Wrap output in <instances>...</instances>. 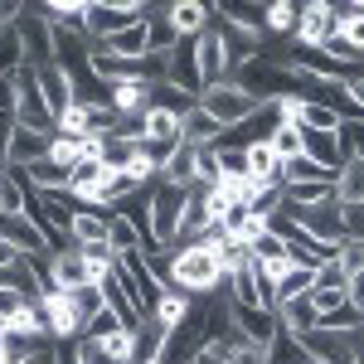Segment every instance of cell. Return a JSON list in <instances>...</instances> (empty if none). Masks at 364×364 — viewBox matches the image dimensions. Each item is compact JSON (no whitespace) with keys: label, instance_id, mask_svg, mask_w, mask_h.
Returning a JSON list of instances; mask_svg holds the SVG:
<instances>
[{"label":"cell","instance_id":"cell-29","mask_svg":"<svg viewBox=\"0 0 364 364\" xmlns=\"http://www.w3.org/2000/svg\"><path fill=\"white\" fill-rule=\"evenodd\" d=\"M277 180H282V190H291V185H316V180H336V175H326V170H321L306 151H301V156L282 161V175H277Z\"/></svg>","mask_w":364,"mask_h":364},{"label":"cell","instance_id":"cell-50","mask_svg":"<svg viewBox=\"0 0 364 364\" xmlns=\"http://www.w3.org/2000/svg\"><path fill=\"white\" fill-rule=\"evenodd\" d=\"M345 97H350L355 107H364V73H350V83H345Z\"/></svg>","mask_w":364,"mask_h":364},{"label":"cell","instance_id":"cell-52","mask_svg":"<svg viewBox=\"0 0 364 364\" xmlns=\"http://www.w3.org/2000/svg\"><path fill=\"white\" fill-rule=\"evenodd\" d=\"M195 364H228V360H224V355H214V350H199Z\"/></svg>","mask_w":364,"mask_h":364},{"label":"cell","instance_id":"cell-24","mask_svg":"<svg viewBox=\"0 0 364 364\" xmlns=\"http://www.w3.org/2000/svg\"><path fill=\"white\" fill-rule=\"evenodd\" d=\"M146 44H151V54H175L180 29L170 25L166 5H151V15H146Z\"/></svg>","mask_w":364,"mask_h":364},{"label":"cell","instance_id":"cell-43","mask_svg":"<svg viewBox=\"0 0 364 364\" xmlns=\"http://www.w3.org/2000/svg\"><path fill=\"white\" fill-rule=\"evenodd\" d=\"M73 360H78V364H112V360H107V350H102V340H87V336L73 340Z\"/></svg>","mask_w":364,"mask_h":364},{"label":"cell","instance_id":"cell-14","mask_svg":"<svg viewBox=\"0 0 364 364\" xmlns=\"http://www.w3.org/2000/svg\"><path fill=\"white\" fill-rule=\"evenodd\" d=\"M0 243H5V248H15L20 257H39V252H49L44 233L29 224L25 214H0Z\"/></svg>","mask_w":364,"mask_h":364},{"label":"cell","instance_id":"cell-36","mask_svg":"<svg viewBox=\"0 0 364 364\" xmlns=\"http://www.w3.org/2000/svg\"><path fill=\"white\" fill-rule=\"evenodd\" d=\"M296 15H301V5H287V0L267 5V39H291L296 34Z\"/></svg>","mask_w":364,"mask_h":364},{"label":"cell","instance_id":"cell-10","mask_svg":"<svg viewBox=\"0 0 364 364\" xmlns=\"http://www.w3.org/2000/svg\"><path fill=\"white\" fill-rule=\"evenodd\" d=\"M306 355L316 364H360V350H355V336H336V331H306L301 336Z\"/></svg>","mask_w":364,"mask_h":364},{"label":"cell","instance_id":"cell-56","mask_svg":"<svg viewBox=\"0 0 364 364\" xmlns=\"http://www.w3.org/2000/svg\"><path fill=\"white\" fill-rule=\"evenodd\" d=\"M0 34H5V25H0Z\"/></svg>","mask_w":364,"mask_h":364},{"label":"cell","instance_id":"cell-1","mask_svg":"<svg viewBox=\"0 0 364 364\" xmlns=\"http://www.w3.org/2000/svg\"><path fill=\"white\" fill-rule=\"evenodd\" d=\"M228 282V272L199 248H170V291H185V296H209Z\"/></svg>","mask_w":364,"mask_h":364},{"label":"cell","instance_id":"cell-37","mask_svg":"<svg viewBox=\"0 0 364 364\" xmlns=\"http://www.w3.org/2000/svg\"><path fill=\"white\" fill-rule=\"evenodd\" d=\"M107 243H112V252L146 248V243H141V233H136V224H132V219H122V214H107Z\"/></svg>","mask_w":364,"mask_h":364},{"label":"cell","instance_id":"cell-47","mask_svg":"<svg viewBox=\"0 0 364 364\" xmlns=\"http://www.w3.org/2000/svg\"><path fill=\"white\" fill-rule=\"evenodd\" d=\"M25 306H29V296H20V291H10V287H0V326H5L10 316H20Z\"/></svg>","mask_w":364,"mask_h":364},{"label":"cell","instance_id":"cell-38","mask_svg":"<svg viewBox=\"0 0 364 364\" xmlns=\"http://www.w3.org/2000/svg\"><path fill=\"white\" fill-rule=\"evenodd\" d=\"M267 146L277 151V161H291V156H301V127H291V122H277L272 127V136Z\"/></svg>","mask_w":364,"mask_h":364},{"label":"cell","instance_id":"cell-34","mask_svg":"<svg viewBox=\"0 0 364 364\" xmlns=\"http://www.w3.org/2000/svg\"><path fill=\"white\" fill-rule=\"evenodd\" d=\"M25 170H5L0 175V214H25Z\"/></svg>","mask_w":364,"mask_h":364},{"label":"cell","instance_id":"cell-7","mask_svg":"<svg viewBox=\"0 0 364 364\" xmlns=\"http://www.w3.org/2000/svg\"><path fill=\"white\" fill-rule=\"evenodd\" d=\"M336 34V5L331 0H311V5H301V15H296V44H301V54H316L326 39Z\"/></svg>","mask_w":364,"mask_h":364},{"label":"cell","instance_id":"cell-11","mask_svg":"<svg viewBox=\"0 0 364 364\" xmlns=\"http://www.w3.org/2000/svg\"><path fill=\"white\" fill-rule=\"evenodd\" d=\"M34 83H39V97H44V107H49V117H54V122L73 107V78H68L58 63L34 68Z\"/></svg>","mask_w":364,"mask_h":364},{"label":"cell","instance_id":"cell-26","mask_svg":"<svg viewBox=\"0 0 364 364\" xmlns=\"http://www.w3.org/2000/svg\"><path fill=\"white\" fill-rule=\"evenodd\" d=\"M277 321L287 336H306V331H316V306H311V291L306 296H296V301H282L277 306Z\"/></svg>","mask_w":364,"mask_h":364},{"label":"cell","instance_id":"cell-4","mask_svg":"<svg viewBox=\"0 0 364 364\" xmlns=\"http://www.w3.org/2000/svg\"><path fill=\"white\" fill-rule=\"evenodd\" d=\"M151 15V5H141V0H127V5H107V0H87V44H107L112 34H122L127 25H136Z\"/></svg>","mask_w":364,"mask_h":364},{"label":"cell","instance_id":"cell-23","mask_svg":"<svg viewBox=\"0 0 364 364\" xmlns=\"http://www.w3.org/2000/svg\"><path fill=\"white\" fill-rule=\"evenodd\" d=\"M156 180L170 185V190H190V185H195V146H190V141H180V146L170 151V161L161 166Z\"/></svg>","mask_w":364,"mask_h":364},{"label":"cell","instance_id":"cell-19","mask_svg":"<svg viewBox=\"0 0 364 364\" xmlns=\"http://www.w3.org/2000/svg\"><path fill=\"white\" fill-rule=\"evenodd\" d=\"M243 175H248V180H257V185H277V175H282L277 151H272L267 141H252V146H243Z\"/></svg>","mask_w":364,"mask_h":364},{"label":"cell","instance_id":"cell-27","mask_svg":"<svg viewBox=\"0 0 364 364\" xmlns=\"http://www.w3.org/2000/svg\"><path fill=\"white\" fill-rule=\"evenodd\" d=\"M146 141H161V146H175V141H185V117L151 107V112H146Z\"/></svg>","mask_w":364,"mask_h":364},{"label":"cell","instance_id":"cell-9","mask_svg":"<svg viewBox=\"0 0 364 364\" xmlns=\"http://www.w3.org/2000/svg\"><path fill=\"white\" fill-rule=\"evenodd\" d=\"M195 63H199V83L204 87L228 83V54H224V39H219V25H209L195 39Z\"/></svg>","mask_w":364,"mask_h":364},{"label":"cell","instance_id":"cell-8","mask_svg":"<svg viewBox=\"0 0 364 364\" xmlns=\"http://www.w3.org/2000/svg\"><path fill=\"white\" fill-rule=\"evenodd\" d=\"M39 316H44V331H49V340H78V316H73V301H68V291H54V287H44L39 291Z\"/></svg>","mask_w":364,"mask_h":364},{"label":"cell","instance_id":"cell-20","mask_svg":"<svg viewBox=\"0 0 364 364\" xmlns=\"http://www.w3.org/2000/svg\"><path fill=\"white\" fill-rule=\"evenodd\" d=\"M83 243H107V214L102 209H73V219H68V248H83Z\"/></svg>","mask_w":364,"mask_h":364},{"label":"cell","instance_id":"cell-15","mask_svg":"<svg viewBox=\"0 0 364 364\" xmlns=\"http://www.w3.org/2000/svg\"><path fill=\"white\" fill-rule=\"evenodd\" d=\"M49 156V136L44 132H29V127H15L10 132V146H5V166L10 170H29Z\"/></svg>","mask_w":364,"mask_h":364},{"label":"cell","instance_id":"cell-45","mask_svg":"<svg viewBox=\"0 0 364 364\" xmlns=\"http://www.w3.org/2000/svg\"><path fill=\"white\" fill-rule=\"evenodd\" d=\"M316 287H321V291H345V272H340L336 262H321V267H316ZM316 287H311V291H316Z\"/></svg>","mask_w":364,"mask_h":364},{"label":"cell","instance_id":"cell-39","mask_svg":"<svg viewBox=\"0 0 364 364\" xmlns=\"http://www.w3.org/2000/svg\"><path fill=\"white\" fill-rule=\"evenodd\" d=\"M331 262H336V267L345 272V277L364 272V238H350V233H345V243L336 248V257H331Z\"/></svg>","mask_w":364,"mask_h":364},{"label":"cell","instance_id":"cell-17","mask_svg":"<svg viewBox=\"0 0 364 364\" xmlns=\"http://www.w3.org/2000/svg\"><path fill=\"white\" fill-rule=\"evenodd\" d=\"M170 25L180 29V39H199L204 29L214 25V5H204V0H180V5H166Z\"/></svg>","mask_w":364,"mask_h":364},{"label":"cell","instance_id":"cell-25","mask_svg":"<svg viewBox=\"0 0 364 364\" xmlns=\"http://www.w3.org/2000/svg\"><path fill=\"white\" fill-rule=\"evenodd\" d=\"M336 204L340 209H360L364 204V161H345L336 175Z\"/></svg>","mask_w":364,"mask_h":364},{"label":"cell","instance_id":"cell-31","mask_svg":"<svg viewBox=\"0 0 364 364\" xmlns=\"http://www.w3.org/2000/svg\"><path fill=\"white\" fill-rule=\"evenodd\" d=\"M102 350H107V360L112 364H136L141 360V331H112V336L102 340Z\"/></svg>","mask_w":364,"mask_h":364},{"label":"cell","instance_id":"cell-44","mask_svg":"<svg viewBox=\"0 0 364 364\" xmlns=\"http://www.w3.org/2000/svg\"><path fill=\"white\" fill-rule=\"evenodd\" d=\"M112 331H122V321H117L112 311H102L97 321H87V326H83V336H87V340H107ZM127 331H132V326H127Z\"/></svg>","mask_w":364,"mask_h":364},{"label":"cell","instance_id":"cell-54","mask_svg":"<svg viewBox=\"0 0 364 364\" xmlns=\"http://www.w3.org/2000/svg\"><path fill=\"white\" fill-rule=\"evenodd\" d=\"M136 364H166V360H161V355H146V360H136Z\"/></svg>","mask_w":364,"mask_h":364},{"label":"cell","instance_id":"cell-18","mask_svg":"<svg viewBox=\"0 0 364 364\" xmlns=\"http://www.w3.org/2000/svg\"><path fill=\"white\" fill-rule=\"evenodd\" d=\"M301 151H306L326 175H340V166H345V151H340L336 132H301Z\"/></svg>","mask_w":364,"mask_h":364},{"label":"cell","instance_id":"cell-42","mask_svg":"<svg viewBox=\"0 0 364 364\" xmlns=\"http://www.w3.org/2000/svg\"><path fill=\"white\" fill-rule=\"evenodd\" d=\"M49 161L63 170H73L83 161V141H68V136H49Z\"/></svg>","mask_w":364,"mask_h":364},{"label":"cell","instance_id":"cell-35","mask_svg":"<svg viewBox=\"0 0 364 364\" xmlns=\"http://www.w3.org/2000/svg\"><path fill=\"white\" fill-rule=\"evenodd\" d=\"M195 102H199V97H190V92H180V87H170V83L151 87V107H161V112L185 117V112H195Z\"/></svg>","mask_w":364,"mask_h":364},{"label":"cell","instance_id":"cell-13","mask_svg":"<svg viewBox=\"0 0 364 364\" xmlns=\"http://www.w3.org/2000/svg\"><path fill=\"white\" fill-rule=\"evenodd\" d=\"M214 20L228 29H243L252 39H262L267 44V5H243V0H224V5H214Z\"/></svg>","mask_w":364,"mask_h":364},{"label":"cell","instance_id":"cell-49","mask_svg":"<svg viewBox=\"0 0 364 364\" xmlns=\"http://www.w3.org/2000/svg\"><path fill=\"white\" fill-rule=\"evenodd\" d=\"M345 301L364 316V272H355V277H345Z\"/></svg>","mask_w":364,"mask_h":364},{"label":"cell","instance_id":"cell-5","mask_svg":"<svg viewBox=\"0 0 364 364\" xmlns=\"http://www.w3.org/2000/svg\"><path fill=\"white\" fill-rule=\"evenodd\" d=\"M291 224L301 228L306 238H316V243H326V248H340L345 243V209H340L336 199H326V204H311V209H282Z\"/></svg>","mask_w":364,"mask_h":364},{"label":"cell","instance_id":"cell-32","mask_svg":"<svg viewBox=\"0 0 364 364\" xmlns=\"http://www.w3.org/2000/svg\"><path fill=\"white\" fill-rule=\"evenodd\" d=\"M219 136H224V127L209 112H199V102H195V112H185V141L190 146H214Z\"/></svg>","mask_w":364,"mask_h":364},{"label":"cell","instance_id":"cell-51","mask_svg":"<svg viewBox=\"0 0 364 364\" xmlns=\"http://www.w3.org/2000/svg\"><path fill=\"white\" fill-rule=\"evenodd\" d=\"M345 228H350V238H364V204L360 209H345Z\"/></svg>","mask_w":364,"mask_h":364},{"label":"cell","instance_id":"cell-3","mask_svg":"<svg viewBox=\"0 0 364 364\" xmlns=\"http://www.w3.org/2000/svg\"><path fill=\"white\" fill-rule=\"evenodd\" d=\"M257 107H262V102H257L252 92H243L238 83H214V87L199 92V112H209L224 132H238L243 122H252Z\"/></svg>","mask_w":364,"mask_h":364},{"label":"cell","instance_id":"cell-22","mask_svg":"<svg viewBox=\"0 0 364 364\" xmlns=\"http://www.w3.org/2000/svg\"><path fill=\"white\" fill-rule=\"evenodd\" d=\"M107 107L117 117H146L151 112V83H117L107 87Z\"/></svg>","mask_w":364,"mask_h":364},{"label":"cell","instance_id":"cell-48","mask_svg":"<svg viewBox=\"0 0 364 364\" xmlns=\"http://www.w3.org/2000/svg\"><path fill=\"white\" fill-rule=\"evenodd\" d=\"M311 306H316V321H321L326 311L345 306V291H321V287H316V291H311Z\"/></svg>","mask_w":364,"mask_h":364},{"label":"cell","instance_id":"cell-33","mask_svg":"<svg viewBox=\"0 0 364 364\" xmlns=\"http://www.w3.org/2000/svg\"><path fill=\"white\" fill-rule=\"evenodd\" d=\"M311 287H316V267H296V262H291V267L282 272V282H277V306H282V301L306 296Z\"/></svg>","mask_w":364,"mask_h":364},{"label":"cell","instance_id":"cell-53","mask_svg":"<svg viewBox=\"0 0 364 364\" xmlns=\"http://www.w3.org/2000/svg\"><path fill=\"white\" fill-rule=\"evenodd\" d=\"M15 257H20V252H15V248H5V243H0V267H10Z\"/></svg>","mask_w":364,"mask_h":364},{"label":"cell","instance_id":"cell-28","mask_svg":"<svg viewBox=\"0 0 364 364\" xmlns=\"http://www.w3.org/2000/svg\"><path fill=\"white\" fill-rule=\"evenodd\" d=\"M107 54H117V58H146L151 54V44H146V20H136V25H127L122 34H112L107 39Z\"/></svg>","mask_w":364,"mask_h":364},{"label":"cell","instance_id":"cell-21","mask_svg":"<svg viewBox=\"0 0 364 364\" xmlns=\"http://www.w3.org/2000/svg\"><path fill=\"white\" fill-rule=\"evenodd\" d=\"M190 311H195V301H190L185 291H166V296L156 301V311H151V326H156L161 336H175V331L185 326Z\"/></svg>","mask_w":364,"mask_h":364},{"label":"cell","instance_id":"cell-40","mask_svg":"<svg viewBox=\"0 0 364 364\" xmlns=\"http://www.w3.org/2000/svg\"><path fill=\"white\" fill-rule=\"evenodd\" d=\"M336 141H340V151H345V161H364V122H340Z\"/></svg>","mask_w":364,"mask_h":364},{"label":"cell","instance_id":"cell-6","mask_svg":"<svg viewBox=\"0 0 364 364\" xmlns=\"http://www.w3.org/2000/svg\"><path fill=\"white\" fill-rule=\"evenodd\" d=\"M10 83H15V127H29V132H44V136H54V117L44 107V97H39V83H34V68H15L10 73Z\"/></svg>","mask_w":364,"mask_h":364},{"label":"cell","instance_id":"cell-30","mask_svg":"<svg viewBox=\"0 0 364 364\" xmlns=\"http://www.w3.org/2000/svg\"><path fill=\"white\" fill-rule=\"evenodd\" d=\"M68 301H73V316H78V326L97 321V316L107 311V301H102V287H97V282H87V287H78V291H68ZM78 336H83V331H78Z\"/></svg>","mask_w":364,"mask_h":364},{"label":"cell","instance_id":"cell-12","mask_svg":"<svg viewBox=\"0 0 364 364\" xmlns=\"http://www.w3.org/2000/svg\"><path fill=\"white\" fill-rule=\"evenodd\" d=\"M233 331L248 340V345H262V350H267V345L282 336V321L262 306H233Z\"/></svg>","mask_w":364,"mask_h":364},{"label":"cell","instance_id":"cell-55","mask_svg":"<svg viewBox=\"0 0 364 364\" xmlns=\"http://www.w3.org/2000/svg\"><path fill=\"white\" fill-rule=\"evenodd\" d=\"M0 350H10V340H5V336H0Z\"/></svg>","mask_w":364,"mask_h":364},{"label":"cell","instance_id":"cell-16","mask_svg":"<svg viewBox=\"0 0 364 364\" xmlns=\"http://www.w3.org/2000/svg\"><path fill=\"white\" fill-rule=\"evenodd\" d=\"M44 287H54V291H78V287H87V267L83 257L73 248H63L49 257V277H44Z\"/></svg>","mask_w":364,"mask_h":364},{"label":"cell","instance_id":"cell-2","mask_svg":"<svg viewBox=\"0 0 364 364\" xmlns=\"http://www.w3.org/2000/svg\"><path fill=\"white\" fill-rule=\"evenodd\" d=\"M185 199L190 190H170V185H151V209H146V252H170L180 238V219H185Z\"/></svg>","mask_w":364,"mask_h":364},{"label":"cell","instance_id":"cell-46","mask_svg":"<svg viewBox=\"0 0 364 364\" xmlns=\"http://www.w3.org/2000/svg\"><path fill=\"white\" fill-rule=\"evenodd\" d=\"M224 360L228 364H267V350H262V345H233Z\"/></svg>","mask_w":364,"mask_h":364},{"label":"cell","instance_id":"cell-41","mask_svg":"<svg viewBox=\"0 0 364 364\" xmlns=\"http://www.w3.org/2000/svg\"><path fill=\"white\" fill-rule=\"evenodd\" d=\"M132 156H136V146L122 136H102V166L107 170H127L132 166Z\"/></svg>","mask_w":364,"mask_h":364}]
</instances>
